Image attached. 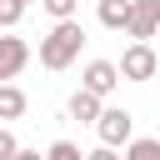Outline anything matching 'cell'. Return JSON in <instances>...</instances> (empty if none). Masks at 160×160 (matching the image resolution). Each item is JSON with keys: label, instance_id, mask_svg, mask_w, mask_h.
I'll return each mask as SVG.
<instances>
[{"label": "cell", "instance_id": "14", "mask_svg": "<svg viewBox=\"0 0 160 160\" xmlns=\"http://www.w3.org/2000/svg\"><path fill=\"white\" fill-rule=\"evenodd\" d=\"M15 150H20V145H15V135H10V130H5V125H0V160H10V155H15Z\"/></svg>", "mask_w": 160, "mask_h": 160}, {"label": "cell", "instance_id": "12", "mask_svg": "<svg viewBox=\"0 0 160 160\" xmlns=\"http://www.w3.org/2000/svg\"><path fill=\"white\" fill-rule=\"evenodd\" d=\"M45 160H85V155H80V145H75V140H55V145L45 150Z\"/></svg>", "mask_w": 160, "mask_h": 160}, {"label": "cell", "instance_id": "8", "mask_svg": "<svg viewBox=\"0 0 160 160\" xmlns=\"http://www.w3.org/2000/svg\"><path fill=\"white\" fill-rule=\"evenodd\" d=\"M100 25L105 30H125V15H130V0H100Z\"/></svg>", "mask_w": 160, "mask_h": 160}, {"label": "cell", "instance_id": "6", "mask_svg": "<svg viewBox=\"0 0 160 160\" xmlns=\"http://www.w3.org/2000/svg\"><path fill=\"white\" fill-rule=\"evenodd\" d=\"M115 85H120V70H115L110 60H90V65H85V85H80V90H90V95H110Z\"/></svg>", "mask_w": 160, "mask_h": 160}, {"label": "cell", "instance_id": "9", "mask_svg": "<svg viewBox=\"0 0 160 160\" xmlns=\"http://www.w3.org/2000/svg\"><path fill=\"white\" fill-rule=\"evenodd\" d=\"M125 160H160V135H130L125 140Z\"/></svg>", "mask_w": 160, "mask_h": 160}, {"label": "cell", "instance_id": "16", "mask_svg": "<svg viewBox=\"0 0 160 160\" xmlns=\"http://www.w3.org/2000/svg\"><path fill=\"white\" fill-rule=\"evenodd\" d=\"M10 160H45V155H40V150H15Z\"/></svg>", "mask_w": 160, "mask_h": 160}, {"label": "cell", "instance_id": "15", "mask_svg": "<svg viewBox=\"0 0 160 160\" xmlns=\"http://www.w3.org/2000/svg\"><path fill=\"white\" fill-rule=\"evenodd\" d=\"M85 160H120V155H115V145H100V150H90Z\"/></svg>", "mask_w": 160, "mask_h": 160}, {"label": "cell", "instance_id": "3", "mask_svg": "<svg viewBox=\"0 0 160 160\" xmlns=\"http://www.w3.org/2000/svg\"><path fill=\"white\" fill-rule=\"evenodd\" d=\"M125 30H130V40H155V30H160V0H130Z\"/></svg>", "mask_w": 160, "mask_h": 160}, {"label": "cell", "instance_id": "18", "mask_svg": "<svg viewBox=\"0 0 160 160\" xmlns=\"http://www.w3.org/2000/svg\"><path fill=\"white\" fill-rule=\"evenodd\" d=\"M20 5H30V0H20Z\"/></svg>", "mask_w": 160, "mask_h": 160}, {"label": "cell", "instance_id": "5", "mask_svg": "<svg viewBox=\"0 0 160 160\" xmlns=\"http://www.w3.org/2000/svg\"><path fill=\"white\" fill-rule=\"evenodd\" d=\"M25 60H30V45L15 35H0V80H15L25 70Z\"/></svg>", "mask_w": 160, "mask_h": 160}, {"label": "cell", "instance_id": "4", "mask_svg": "<svg viewBox=\"0 0 160 160\" xmlns=\"http://www.w3.org/2000/svg\"><path fill=\"white\" fill-rule=\"evenodd\" d=\"M95 130H100V145H125V140L135 135L130 110H100V115H95Z\"/></svg>", "mask_w": 160, "mask_h": 160}, {"label": "cell", "instance_id": "13", "mask_svg": "<svg viewBox=\"0 0 160 160\" xmlns=\"http://www.w3.org/2000/svg\"><path fill=\"white\" fill-rule=\"evenodd\" d=\"M45 5V15H55V20H75V5L80 0H40Z\"/></svg>", "mask_w": 160, "mask_h": 160}, {"label": "cell", "instance_id": "2", "mask_svg": "<svg viewBox=\"0 0 160 160\" xmlns=\"http://www.w3.org/2000/svg\"><path fill=\"white\" fill-rule=\"evenodd\" d=\"M155 65H160V55L150 50V40H135L125 55H120V80H155Z\"/></svg>", "mask_w": 160, "mask_h": 160}, {"label": "cell", "instance_id": "10", "mask_svg": "<svg viewBox=\"0 0 160 160\" xmlns=\"http://www.w3.org/2000/svg\"><path fill=\"white\" fill-rule=\"evenodd\" d=\"M100 110H105L100 95H90V90H75V95H70V115H75V120H95Z\"/></svg>", "mask_w": 160, "mask_h": 160}, {"label": "cell", "instance_id": "1", "mask_svg": "<svg viewBox=\"0 0 160 160\" xmlns=\"http://www.w3.org/2000/svg\"><path fill=\"white\" fill-rule=\"evenodd\" d=\"M80 45H85L80 20H55V30L40 40V65H45V70H65V65L80 55Z\"/></svg>", "mask_w": 160, "mask_h": 160}, {"label": "cell", "instance_id": "17", "mask_svg": "<svg viewBox=\"0 0 160 160\" xmlns=\"http://www.w3.org/2000/svg\"><path fill=\"white\" fill-rule=\"evenodd\" d=\"M155 80H160V65H155Z\"/></svg>", "mask_w": 160, "mask_h": 160}, {"label": "cell", "instance_id": "7", "mask_svg": "<svg viewBox=\"0 0 160 160\" xmlns=\"http://www.w3.org/2000/svg\"><path fill=\"white\" fill-rule=\"evenodd\" d=\"M20 115H25V90L0 80V120H20Z\"/></svg>", "mask_w": 160, "mask_h": 160}, {"label": "cell", "instance_id": "11", "mask_svg": "<svg viewBox=\"0 0 160 160\" xmlns=\"http://www.w3.org/2000/svg\"><path fill=\"white\" fill-rule=\"evenodd\" d=\"M20 15H25V5H20V0H0V30H15V25H20Z\"/></svg>", "mask_w": 160, "mask_h": 160}]
</instances>
